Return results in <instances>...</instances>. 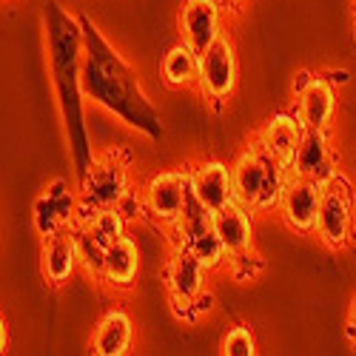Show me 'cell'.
<instances>
[{
    "label": "cell",
    "mask_w": 356,
    "mask_h": 356,
    "mask_svg": "<svg viewBox=\"0 0 356 356\" xmlns=\"http://www.w3.org/2000/svg\"><path fill=\"white\" fill-rule=\"evenodd\" d=\"M80 38L86 40V60L80 72V83L86 88V95L95 103L111 108L114 114H120L129 126L143 129L148 134H157L160 129L157 114L145 103L131 69L97 35V29L88 26V20H83L80 26Z\"/></svg>",
    "instance_id": "obj_1"
},
{
    "label": "cell",
    "mask_w": 356,
    "mask_h": 356,
    "mask_svg": "<svg viewBox=\"0 0 356 356\" xmlns=\"http://www.w3.org/2000/svg\"><path fill=\"white\" fill-rule=\"evenodd\" d=\"M46 46H49L54 88H57L60 108L66 117V129H69L74 163H77V180H80L95 160L92 148L86 143L83 108H80V86H83L80 83V26L57 3H49L46 9Z\"/></svg>",
    "instance_id": "obj_2"
},
{
    "label": "cell",
    "mask_w": 356,
    "mask_h": 356,
    "mask_svg": "<svg viewBox=\"0 0 356 356\" xmlns=\"http://www.w3.org/2000/svg\"><path fill=\"white\" fill-rule=\"evenodd\" d=\"M288 177H291L288 165L268 157L259 145H251L231 165L234 200L243 202L245 209H251L254 214L257 211H271L282 200Z\"/></svg>",
    "instance_id": "obj_3"
},
{
    "label": "cell",
    "mask_w": 356,
    "mask_h": 356,
    "mask_svg": "<svg viewBox=\"0 0 356 356\" xmlns=\"http://www.w3.org/2000/svg\"><path fill=\"white\" fill-rule=\"evenodd\" d=\"M129 194V171L117 154H100L92 160L80 177L77 188V217L74 225L86 222L97 209H117V202Z\"/></svg>",
    "instance_id": "obj_4"
},
{
    "label": "cell",
    "mask_w": 356,
    "mask_h": 356,
    "mask_svg": "<svg viewBox=\"0 0 356 356\" xmlns=\"http://www.w3.org/2000/svg\"><path fill=\"white\" fill-rule=\"evenodd\" d=\"M171 228L180 231V243H177V245L186 248L205 271H214V268H220V265L225 262L228 251L222 248L220 236L211 228V214L202 211L194 200L186 205L180 222H174Z\"/></svg>",
    "instance_id": "obj_5"
},
{
    "label": "cell",
    "mask_w": 356,
    "mask_h": 356,
    "mask_svg": "<svg viewBox=\"0 0 356 356\" xmlns=\"http://www.w3.org/2000/svg\"><path fill=\"white\" fill-rule=\"evenodd\" d=\"M350 228H353V200L348 186L337 177L328 186H322L314 231L328 248L339 251L350 243Z\"/></svg>",
    "instance_id": "obj_6"
},
{
    "label": "cell",
    "mask_w": 356,
    "mask_h": 356,
    "mask_svg": "<svg viewBox=\"0 0 356 356\" xmlns=\"http://www.w3.org/2000/svg\"><path fill=\"white\" fill-rule=\"evenodd\" d=\"M145 211L163 225L180 222L186 205L191 202V188H188V171L186 168H174V171H160L152 177L143 191Z\"/></svg>",
    "instance_id": "obj_7"
},
{
    "label": "cell",
    "mask_w": 356,
    "mask_h": 356,
    "mask_svg": "<svg viewBox=\"0 0 356 356\" xmlns=\"http://www.w3.org/2000/svg\"><path fill=\"white\" fill-rule=\"evenodd\" d=\"M200 92L209 97L211 103H225L234 95L236 86V54L234 43L220 35L209 49L200 54V74H197Z\"/></svg>",
    "instance_id": "obj_8"
},
{
    "label": "cell",
    "mask_w": 356,
    "mask_h": 356,
    "mask_svg": "<svg viewBox=\"0 0 356 356\" xmlns=\"http://www.w3.org/2000/svg\"><path fill=\"white\" fill-rule=\"evenodd\" d=\"M337 114V92L322 74H302L296 86V120L305 131H328Z\"/></svg>",
    "instance_id": "obj_9"
},
{
    "label": "cell",
    "mask_w": 356,
    "mask_h": 356,
    "mask_svg": "<svg viewBox=\"0 0 356 356\" xmlns=\"http://www.w3.org/2000/svg\"><path fill=\"white\" fill-rule=\"evenodd\" d=\"M188 188H191V200L202 211H209V214L220 211L222 205H228L234 200L231 165H225L220 160L197 163L194 168H188Z\"/></svg>",
    "instance_id": "obj_10"
},
{
    "label": "cell",
    "mask_w": 356,
    "mask_h": 356,
    "mask_svg": "<svg viewBox=\"0 0 356 356\" xmlns=\"http://www.w3.org/2000/svg\"><path fill=\"white\" fill-rule=\"evenodd\" d=\"M319 197H322V186L305 177L291 174L282 200L277 205V211L282 214V220L288 222V228L300 231V234H311L316 225V211H319Z\"/></svg>",
    "instance_id": "obj_11"
},
{
    "label": "cell",
    "mask_w": 356,
    "mask_h": 356,
    "mask_svg": "<svg viewBox=\"0 0 356 356\" xmlns=\"http://www.w3.org/2000/svg\"><path fill=\"white\" fill-rule=\"evenodd\" d=\"M288 168H291V174L305 177V180H314L319 186H328L331 180H337L339 174L334 168V152H331L328 131H305Z\"/></svg>",
    "instance_id": "obj_12"
},
{
    "label": "cell",
    "mask_w": 356,
    "mask_h": 356,
    "mask_svg": "<svg viewBox=\"0 0 356 356\" xmlns=\"http://www.w3.org/2000/svg\"><path fill=\"white\" fill-rule=\"evenodd\" d=\"M205 274L209 271H205L186 248L177 245L168 259V268H165V288L171 293V302L177 308L188 311L205 291Z\"/></svg>",
    "instance_id": "obj_13"
},
{
    "label": "cell",
    "mask_w": 356,
    "mask_h": 356,
    "mask_svg": "<svg viewBox=\"0 0 356 356\" xmlns=\"http://www.w3.org/2000/svg\"><path fill=\"white\" fill-rule=\"evenodd\" d=\"M220 0H186L180 9V35L197 54H202L220 35Z\"/></svg>",
    "instance_id": "obj_14"
},
{
    "label": "cell",
    "mask_w": 356,
    "mask_h": 356,
    "mask_svg": "<svg viewBox=\"0 0 356 356\" xmlns=\"http://www.w3.org/2000/svg\"><path fill=\"white\" fill-rule=\"evenodd\" d=\"M77 268V236L74 228H57L54 234L43 236V251H40V271L43 280L54 288H60L72 280Z\"/></svg>",
    "instance_id": "obj_15"
},
{
    "label": "cell",
    "mask_w": 356,
    "mask_h": 356,
    "mask_svg": "<svg viewBox=\"0 0 356 356\" xmlns=\"http://www.w3.org/2000/svg\"><path fill=\"white\" fill-rule=\"evenodd\" d=\"M211 228L228 254H240L254 245V211L236 200L211 214Z\"/></svg>",
    "instance_id": "obj_16"
},
{
    "label": "cell",
    "mask_w": 356,
    "mask_h": 356,
    "mask_svg": "<svg viewBox=\"0 0 356 356\" xmlns=\"http://www.w3.org/2000/svg\"><path fill=\"white\" fill-rule=\"evenodd\" d=\"M305 129L302 123L296 120V114H288V111H280L274 114L268 123H265L257 134V145L262 148L268 157L280 160L282 165H291L293 154H296V145H300Z\"/></svg>",
    "instance_id": "obj_17"
},
{
    "label": "cell",
    "mask_w": 356,
    "mask_h": 356,
    "mask_svg": "<svg viewBox=\"0 0 356 356\" xmlns=\"http://www.w3.org/2000/svg\"><path fill=\"white\" fill-rule=\"evenodd\" d=\"M74 217H77V194H72L63 180H54L46 188V194L35 202V225L43 236L54 234L57 228L74 225Z\"/></svg>",
    "instance_id": "obj_18"
},
{
    "label": "cell",
    "mask_w": 356,
    "mask_h": 356,
    "mask_svg": "<svg viewBox=\"0 0 356 356\" xmlns=\"http://www.w3.org/2000/svg\"><path fill=\"white\" fill-rule=\"evenodd\" d=\"M137 274H140V248L131 236H120V240L106 248L100 280L114 291H126L134 285Z\"/></svg>",
    "instance_id": "obj_19"
},
{
    "label": "cell",
    "mask_w": 356,
    "mask_h": 356,
    "mask_svg": "<svg viewBox=\"0 0 356 356\" xmlns=\"http://www.w3.org/2000/svg\"><path fill=\"white\" fill-rule=\"evenodd\" d=\"M131 337H134V325H131L129 314L120 311V308H111L95 328L92 353H97V356H123L131 345Z\"/></svg>",
    "instance_id": "obj_20"
},
{
    "label": "cell",
    "mask_w": 356,
    "mask_h": 356,
    "mask_svg": "<svg viewBox=\"0 0 356 356\" xmlns=\"http://www.w3.org/2000/svg\"><path fill=\"white\" fill-rule=\"evenodd\" d=\"M200 74V54L188 43H177L163 57V80L171 88H188L197 86Z\"/></svg>",
    "instance_id": "obj_21"
},
{
    "label": "cell",
    "mask_w": 356,
    "mask_h": 356,
    "mask_svg": "<svg viewBox=\"0 0 356 356\" xmlns=\"http://www.w3.org/2000/svg\"><path fill=\"white\" fill-rule=\"evenodd\" d=\"M80 228L97 240L103 248H108L111 243H117L120 236H126V217L117 209H97L86 222H80Z\"/></svg>",
    "instance_id": "obj_22"
},
{
    "label": "cell",
    "mask_w": 356,
    "mask_h": 356,
    "mask_svg": "<svg viewBox=\"0 0 356 356\" xmlns=\"http://www.w3.org/2000/svg\"><path fill=\"white\" fill-rule=\"evenodd\" d=\"M74 228V236H77V262H83L86 265V271L88 274H95L97 280L103 277V257H106V248L97 243V240H92L80 225H72Z\"/></svg>",
    "instance_id": "obj_23"
},
{
    "label": "cell",
    "mask_w": 356,
    "mask_h": 356,
    "mask_svg": "<svg viewBox=\"0 0 356 356\" xmlns=\"http://www.w3.org/2000/svg\"><path fill=\"white\" fill-rule=\"evenodd\" d=\"M225 356H254L257 353V342H254V334L245 328V325H236L231 328L222 339V348H220Z\"/></svg>",
    "instance_id": "obj_24"
},
{
    "label": "cell",
    "mask_w": 356,
    "mask_h": 356,
    "mask_svg": "<svg viewBox=\"0 0 356 356\" xmlns=\"http://www.w3.org/2000/svg\"><path fill=\"white\" fill-rule=\"evenodd\" d=\"M6 342H9V331H6V319L0 314V353L6 350Z\"/></svg>",
    "instance_id": "obj_25"
},
{
    "label": "cell",
    "mask_w": 356,
    "mask_h": 356,
    "mask_svg": "<svg viewBox=\"0 0 356 356\" xmlns=\"http://www.w3.org/2000/svg\"><path fill=\"white\" fill-rule=\"evenodd\" d=\"M348 331H350V337H356V296H353L350 314H348Z\"/></svg>",
    "instance_id": "obj_26"
},
{
    "label": "cell",
    "mask_w": 356,
    "mask_h": 356,
    "mask_svg": "<svg viewBox=\"0 0 356 356\" xmlns=\"http://www.w3.org/2000/svg\"><path fill=\"white\" fill-rule=\"evenodd\" d=\"M245 0H220V6H231V9H236V6H243Z\"/></svg>",
    "instance_id": "obj_27"
}]
</instances>
